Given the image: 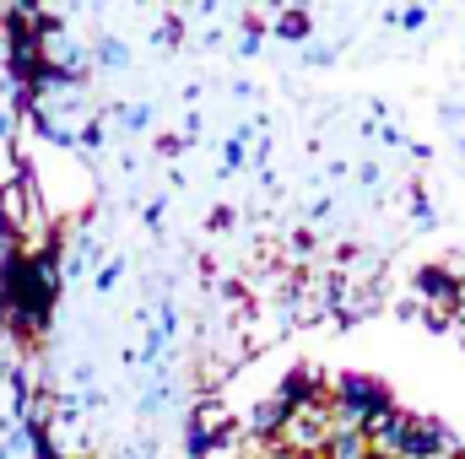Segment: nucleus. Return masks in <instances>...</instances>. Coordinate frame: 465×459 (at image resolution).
<instances>
[{
	"label": "nucleus",
	"mask_w": 465,
	"mask_h": 459,
	"mask_svg": "<svg viewBox=\"0 0 465 459\" xmlns=\"http://www.w3.org/2000/svg\"><path fill=\"white\" fill-rule=\"evenodd\" d=\"M362 433H368V449L379 459H455L460 454L455 433L444 422H433V416H417V411H384Z\"/></svg>",
	"instance_id": "obj_1"
},
{
	"label": "nucleus",
	"mask_w": 465,
	"mask_h": 459,
	"mask_svg": "<svg viewBox=\"0 0 465 459\" xmlns=\"http://www.w3.org/2000/svg\"><path fill=\"white\" fill-rule=\"evenodd\" d=\"M320 454L325 459H368V433H362V427H347V422H336Z\"/></svg>",
	"instance_id": "obj_3"
},
{
	"label": "nucleus",
	"mask_w": 465,
	"mask_h": 459,
	"mask_svg": "<svg viewBox=\"0 0 465 459\" xmlns=\"http://www.w3.org/2000/svg\"><path fill=\"white\" fill-rule=\"evenodd\" d=\"M336 411H341L347 427L379 422L384 411H395L390 384H379V378H368V373H341V378H336Z\"/></svg>",
	"instance_id": "obj_2"
},
{
	"label": "nucleus",
	"mask_w": 465,
	"mask_h": 459,
	"mask_svg": "<svg viewBox=\"0 0 465 459\" xmlns=\"http://www.w3.org/2000/svg\"><path fill=\"white\" fill-rule=\"evenodd\" d=\"M368 459H379V454H368Z\"/></svg>",
	"instance_id": "obj_5"
},
{
	"label": "nucleus",
	"mask_w": 465,
	"mask_h": 459,
	"mask_svg": "<svg viewBox=\"0 0 465 459\" xmlns=\"http://www.w3.org/2000/svg\"><path fill=\"white\" fill-rule=\"evenodd\" d=\"M390 22H401V27H411V33H417V27H428V11H422V5H411V11H401V16H390Z\"/></svg>",
	"instance_id": "obj_4"
}]
</instances>
